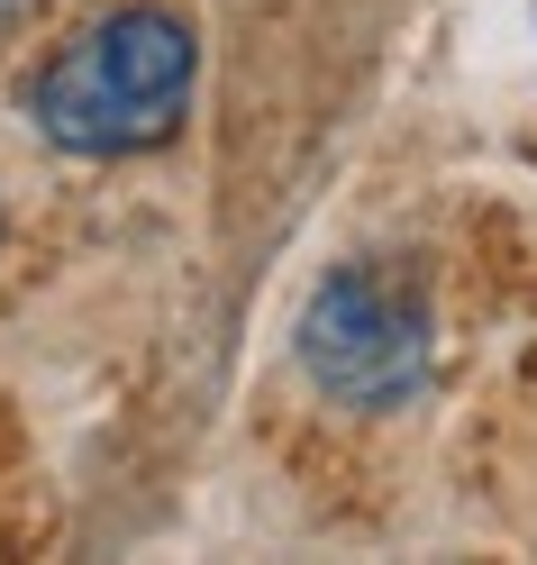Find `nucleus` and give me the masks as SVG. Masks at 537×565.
Here are the masks:
<instances>
[{
	"label": "nucleus",
	"instance_id": "1",
	"mask_svg": "<svg viewBox=\"0 0 537 565\" xmlns=\"http://www.w3.org/2000/svg\"><path fill=\"white\" fill-rule=\"evenodd\" d=\"M192 83H201L192 19L137 0V10L92 19L83 38L28 83V119H37V137L64 147V156H147V147H164V137L183 128Z\"/></svg>",
	"mask_w": 537,
	"mask_h": 565
},
{
	"label": "nucleus",
	"instance_id": "2",
	"mask_svg": "<svg viewBox=\"0 0 537 565\" xmlns=\"http://www.w3.org/2000/svg\"><path fill=\"white\" fill-rule=\"evenodd\" d=\"M301 365L346 411H401L428 393V301L419 282L337 265L301 310Z\"/></svg>",
	"mask_w": 537,
	"mask_h": 565
}]
</instances>
